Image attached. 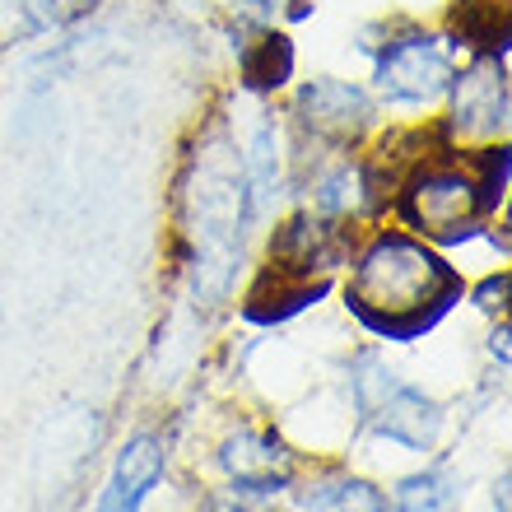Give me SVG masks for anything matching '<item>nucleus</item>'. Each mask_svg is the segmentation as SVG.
Masks as SVG:
<instances>
[{
	"mask_svg": "<svg viewBox=\"0 0 512 512\" xmlns=\"http://www.w3.org/2000/svg\"><path fill=\"white\" fill-rule=\"evenodd\" d=\"M354 317L387 340H415L461 303V275L415 238L387 233L354 261L345 284Z\"/></svg>",
	"mask_w": 512,
	"mask_h": 512,
	"instance_id": "1",
	"label": "nucleus"
},
{
	"mask_svg": "<svg viewBox=\"0 0 512 512\" xmlns=\"http://www.w3.org/2000/svg\"><path fill=\"white\" fill-rule=\"evenodd\" d=\"M489 201L480 177L461 173L452 163H419L401 182V219L433 243H461L485 219Z\"/></svg>",
	"mask_w": 512,
	"mask_h": 512,
	"instance_id": "2",
	"label": "nucleus"
},
{
	"mask_svg": "<svg viewBox=\"0 0 512 512\" xmlns=\"http://www.w3.org/2000/svg\"><path fill=\"white\" fill-rule=\"evenodd\" d=\"M354 391H359V405H364L368 424L382 438L410 447V452H429L438 443V429H443L438 401H429L419 387L396 382V373L382 368L378 359H364V373L354 378Z\"/></svg>",
	"mask_w": 512,
	"mask_h": 512,
	"instance_id": "3",
	"label": "nucleus"
},
{
	"mask_svg": "<svg viewBox=\"0 0 512 512\" xmlns=\"http://www.w3.org/2000/svg\"><path fill=\"white\" fill-rule=\"evenodd\" d=\"M452 80H457L452 52H447V42L429 38V33H405V38L387 42L378 61V84L391 103H433L452 89Z\"/></svg>",
	"mask_w": 512,
	"mask_h": 512,
	"instance_id": "4",
	"label": "nucleus"
},
{
	"mask_svg": "<svg viewBox=\"0 0 512 512\" xmlns=\"http://www.w3.org/2000/svg\"><path fill=\"white\" fill-rule=\"evenodd\" d=\"M224 471L238 485V494H275L294 480V452L275 438V433L261 429H238L224 438Z\"/></svg>",
	"mask_w": 512,
	"mask_h": 512,
	"instance_id": "5",
	"label": "nucleus"
},
{
	"mask_svg": "<svg viewBox=\"0 0 512 512\" xmlns=\"http://www.w3.org/2000/svg\"><path fill=\"white\" fill-rule=\"evenodd\" d=\"M298 117L322 140H354L373 122V103L359 84L345 80H312L298 89Z\"/></svg>",
	"mask_w": 512,
	"mask_h": 512,
	"instance_id": "6",
	"label": "nucleus"
},
{
	"mask_svg": "<svg viewBox=\"0 0 512 512\" xmlns=\"http://www.w3.org/2000/svg\"><path fill=\"white\" fill-rule=\"evenodd\" d=\"M159 475H163V443L154 433H140V438H131L122 447V457L112 466L108 489H103L94 512H140L149 489L159 485Z\"/></svg>",
	"mask_w": 512,
	"mask_h": 512,
	"instance_id": "7",
	"label": "nucleus"
},
{
	"mask_svg": "<svg viewBox=\"0 0 512 512\" xmlns=\"http://www.w3.org/2000/svg\"><path fill=\"white\" fill-rule=\"evenodd\" d=\"M457 131L461 135H499L508 126V80L503 66L480 61L475 70L457 75Z\"/></svg>",
	"mask_w": 512,
	"mask_h": 512,
	"instance_id": "8",
	"label": "nucleus"
},
{
	"mask_svg": "<svg viewBox=\"0 0 512 512\" xmlns=\"http://www.w3.org/2000/svg\"><path fill=\"white\" fill-rule=\"evenodd\" d=\"M298 512H391V503L373 485H364V480L340 475V480H322V485L303 489L298 494Z\"/></svg>",
	"mask_w": 512,
	"mask_h": 512,
	"instance_id": "9",
	"label": "nucleus"
},
{
	"mask_svg": "<svg viewBox=\"0 0 512 512\" xmlns=\"http://www.w3.org/2000/svg\"><path fill=\"white\" fill-rule=\"evenodd\" d=\"M289 70H294V47H289V38L284 33H275V28H266L256 42H247L243 47V80L247 89H280L284 80H289Z\"/></svg>",
	"mask_w": 512,
	"mask_h": 512,
	"instance_id": "10",
	"label": "nucleus"
},
{
	"mask_svg": "<svg viewBox=\"0 0 512 512\" xmlns=\"http://www.w3.org/2000/svg\"><path fill=\"white\" fill-rule=\"evenodd\" d=\"M461 42H471L480 52H499L508 42V0H457V14H452Z\"/></svg>",
	"mask_w": 512,
	"mask_h": 512,
	"instance_id": "11",
	"label": "nucleus"
},
{
	"mask_svg": "<svg viewBox=\"0 0 512 512\" xmlns=\"http://www.w3.org/2000/svg\"><path fill=\"white\" fill-rule=\"evenodd\" d=\"M368 201H373V187L359 163H340L317 182V215L322 219H354Z\"/></svg>",
	"mask_w": 512,
	"mask_h": 512,
	"instance_id": "12",
	"label": "nucleus"
},
{
	"mask_svg": "<svg viewBox=\"0 0 512 512\" xmlns=\"http://www.w3.org/2000/svg\"><path fill=\"white\" fill-rule=\"evenodd\" d=\"M447 503H452V480H447V471L410 475V480H401V489H396V508L401 512H443Z\"/></svg>",
	"mask_w": 512,
	"mask_h": 512,
	"instance_id": "13",
	"label": "nucleus"
},
{
	"mask_svg": "<svg viewBox=\"0 0 512 512\" xmlns=\"http://www.w3.org/2000/svg\"><path fill=\"white\" fill-rule=\"evenodd\" d=\"M84 5H89V0H24L28 19H33L38 28H56V24H66V19L84 14Z\"/></svg>",
	"mask_w": 512,
	"mask_h": 512,
	"instance_id": "14",
	"label": "nucleus"
},
{
	"mask_svg": "<svg viewBox=\"0 0 512 512\" xmlns=\"http://www.w3.org/2000/svg\"><path fill=\"white\" fill-rule=\"evenodd\" d=\"M503 298H508V275H489L480 289H475V308H485V312H499L503 308Z\"/></svg>",
	"mask_w": 512,
	"mask_h": 512,
	"instance_id": "15",
	"label": "nucleus"
},
{
	"mask_svg": "<svg viewBox=\"0 0 512 512\" xmlns=\"http://www.w3.org/2000/svg\"><path fill=\"white\" fill-rule=\"evenodd\" d=\"M489 350L499 354V364H508V326H499V331H494V340H489Z\"/></svg>",
	"mask_w": 512,
	"mask_h": 512,
	"instance_id": "16",
	"label": "nucleus"
}]
</instances>
